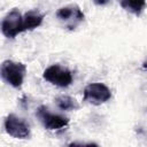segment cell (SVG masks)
Segmentation results:
<instances>
[{"label":"cell","instance_id":"cell-7","mask_svg":"<svg viewBox=\"0 0 147 147\" xmlns=\"http://www.w3.org/2000/svg\"><path fill=\"white\" fill-rule=\"evenodd\" d=\"M3 126L6 132L16 139H26L30 137V126L21 117L15 114H9L5 118Z\"/></svg>","mask_w":147,"mask_h":147},{"label":"cell","instance_id":"cell-9","mask_svg":"<svg viewBox=\"0 0 147 147\" xmlns=\"http://www.w3.org/2000/svg\"><path fill=\"white\" fill-rule=\"evenodd\" d=\"M121 6L124 10L139 16L146 8V0H121Z\"/></svg>","mask_w":147,"mask_h":147},{"label":"cell","instance_id":"cell-2","mask_svg":"<svg viewBox=\"0 0 147 147\" xmlns=\"http://www.w3.org/2000/svg\"><path fill=\"white\" fill-rule=\"evenodd\" d=\"M56 18L69 30H75L85 20V15L80 7L76 3L61 7L56 11Z\"/></svg>","mask_w":147,"mask_h":147},{"label":"cell","instance_id":"cell-1","mask_svg":"<svg viewBox=\"0 0 147 147\" xmlns=\"http://www.w3.org/2000/svg\"><path fill=\"white\" fill-rule=\"evenodd\" d=\"M0 74L2 79L14 88H20L23 85L25 75H26V65L22 62H16L13 60H5L1 63Z\"/></svg>","mask_w":147,"mask_h":147},{"label":"cell","instance_id":"cell-10","mask_svg":"<svg viewBox=\"0 0 147 147\" xmlns=\"http://www.w3.org/2000/svg\"><path fill=\"white\" fill-rule=\"evenodd\" d=\"M55 105L57 106L59 109L61 110H77L79 108L78 102L76 101V99L69 96V95H60L55 99Z\"/></svg>","mask_w":147,"mask_h":147},{"label":"cell","instance_id":"cell-8","mask_svg":"<svg viewBox=\"0 0 147 147\" xmlns=\"http://www.w3.org/2000/svg\"><path fill=\"white\" fill-rule=\"evenodd\" d=\"M45 15L38 9H31L23 15V32L31 31L41 25Z\"/></svg>","mask_w":147,"mask_h":147},{"label":"cell","instance_id":"cell-12","mask_svg":"<svg viewBox=\"0 0 147 147\" xmlns=\"http://www.w3.org/2000/svg\"><path fill=\"white\" fill-rule=\"evenodd\" d=\"M142 68H144V69H147V57H146V60L142 62Z\"/></svg>","mask_w":147,"mask_h":147},{"label":"cell","instance_id":"cell-4","mask_svg":"<svg viewBox=\"0 0 147 147\" xmlns=\"http://www.w3.org/2000/svg\"><path fill=\"white\" fill-rule=\"evenodd\" d=\"M110 98H111V91L103 83L88 84L83 91V100L94 106H100L102 103H106L108 100H110Z\"/></svg>","mask_w":147,"mask_h":147},{"label":"cell","instance_id":"cell-11","mask_svg":"<svg viewBox=\"0 0 147 147\" xmlns=\"http://www.w3.org/2000/svg\"><path fill=\"white\" fill-rule=\"evenodd\" d=\"M96 6H105V5H107L110 0H92Z\"/></svg>","mask_w":147,"mask_h":147},{"label":"cell","instance_id":"cell-5","mask_svg":"<svg viewBox=\"0 0 147 147\" xmlns=\"http://www.w3.org/2000/svg\"><path fill=\"white\" fill-rule=\"evenodd\" d=\"M1 32L7 38H15L23 32V16L17 8L11 9L6 14L1 22Z\"/></svg>","mask_w":147,"mask_h":147},{"label":"cell","instance_id":"cell-3","mask_svg":"<svg viewBox=\"0 0 147 147\" xmlns=\"http://www.w3.org/2000/svg\"><path fill=\"white\" fill-rule=\"evenodd\" d=\"M42 77L48 83L59 86V87H68L72 83V74L71 71L63 65L52 64L44 70Z\"/></svg>","mask_w":147,"mask_h":147},{"label":"cell","instance_id":"cell-6","mask_svg":"<svg viewBox=\"0 0 147 147\" xmlns=\"http://www.w3.org/2000/svg\"><path fill=\"white\" fill-rule=\"evenodd\" d=\"M36 116L39 118V121L41 122L44 127L49 131L63 129L69 124L68 117L60 115V114L51 113L46 106H40L36 111Z\"/></svg>","mask_w":147,"mask_h":147}]
</instances>
